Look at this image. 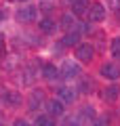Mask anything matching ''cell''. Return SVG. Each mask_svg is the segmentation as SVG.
I'll use <instances>...</instances> for the list:
<instances>
[{"label":"cell","instance_id":"6da1fadb","mask_svg":"<svg viewBox=\"0 0 120 126\" xmlns=\"http://www.w3.org/2000/svg\"><path fill=\"white\" fill-rule=\"evenodd\" d=\"M74 55H76V59H78L80 63H91L93 57H95V46L89 44V42H80L74 48Z\"/></svg>","mask_w":120,"mask_h":126},{"label":"cell","instance_id":"7a4b0ae2","mask_svg":"<svg viewBox=\"0 0 120 126\" xmlns=\"http://www.w3.org/2000/svg\"><path fill=\"white\" fill-rule=\"evenodd\" d=\"M15 17H17V21H21V23L36 21V19H38V9H36L34 4H25V6H21V9L15 13Z\"/></svg>","mask_w":120,"mask_h":126},{"label":"cell","instance_id":"3957f363","mask_svg":"<svg viewBox=\"0 0 120 126\" xmlns=\"http://www.w3.org/2000/svg\"><path fill=\"white\" fill-rule=\"evenodd\" d=\"M44 109H46V113H49L51 118H53V116H63V111H65V103H63L61 99H49L44 103Z\"/></svg>","mask_w":120,"mask_h":126},{"label":"cell","instance_id":"277c9868","mask_svg":"<svg viewBox=\"0 0 120 126\" xmlns=\"http://www.w3.org/2000/svg\"><path fill=\"white\" fill-rule=\"evenodd\" d=\"M105 19V6L101 4V2H95V4H91L89 9V21L91 23H99Z\"/></svg>","mask_w":120,"mask_h":126},{"label":"cell","instance_id":"5b68a950","mask_svg":"<svg viewBox=\"0 0 120 126\" xmlns=\"http://www.w3.org/2000/svg\"><path fill=\"white\" fill-rule=\"evenodd\" d=\"M99 72H101L103 78H107V80H112V82H116L120 78V67L116 65V63H103Z\"/></svg>","mask_w":120,"mask_h":126},{"label":"cell","instance_id":"8992f818","mask_svg":"<svg viewBox=\"0 0 120 126\" xmlns=\"http://www.w3.org/2000/svg\"><path fill=\"white\" fill-rule=\"evenodd\" d=\"M78 72H80L78 63H74V61H65V63L61 65V69H59V76L65 78V80H70V78H76V76H78Z\"/></svg>","mask_w":120,"mask_h":126},{"label":"cell","instance_id":"52a82bcc","mask_svg":"<svg viewBox=\"0 0 120 126\" xmlns=\"http://www.w3.org/2000/svg\"><path fill=\"white\" fill-rule=\"evenodd\" d=\"M2 101H4V105H9V107H21V105H23V97H21V93H17V90H9V93H4Z\"/></svg>","mask_w":120,"mask_h":126},{"label":"cell","instance_id":"ba28073f","mask_svg":"<svg viewBox=\"0 0 120 126\" xmlns=\"http://www.w3.org/2000/svg\"><path fill=\"white\" fill-rule=\"evenodd\" d=\"M57 99H61L65 105H72L76 101V93L70 86H61V88H57Z\"/></svg>","mask_w":120,"mask_h":126},{"label":"cell","instance_id":"9c48e42d","mask_svg":"<svg viewBox=\"0 0 120 126\" xmlns=\"http://www.w3.org/2000/svg\"><path fill=\"white\" fill-rule=\"evenodd\" d=\"M46 101H44V93L42 90H34V93L30 94V99H27V107L34 111V109H38L40 105H44Z\"/></svg>","mask_w":120,"mask_h":126},{"label":"cell","instance_id":"30bf717a","mask_svg":"<svg viewBox=\"0 0 120 126\" xmlns=\"http://www.w3.org/2000/svg\"><path fill=\"white\" fill-rule=\"evenodd\" d=\"M120 97V86L116 84H110V86H105V88H103V99L105 101H110V103H114L116 99H118Z\"/></svg>","mask_w":120,"mask_h":126},{"label":"cell","instance_id":"8fae6325","mask_svg":"<svg viewBox=\"0 0 120 126\" xmlns=\"http://www.w3.org/2000/svg\"><path fill=\"white\" fill-rule=\"evenodd\" d=\"M89 0H72V11H74V15H78V17H82L84 13H89Z\"/></svg>","mask_w":120,"mask_h":126},{"label":"cell","instance_id":"7c38bea8","mask_svg":"<svg viewBox=\"0 0 120 126\" xmlns=\"http://www.w3.org/2000/svg\"><path fill=\"white\" fill-rule=\"evenodd\" d=\"M42 78H46V80H57L59 76V69L55 67L53 63H46V65H42Z\"/></svg>","mask_w":120,"mask_h":126},{"label":"cell","instance_id":"4fadbf2b","mask_svg":"<svg viewBox=\"0 0 120 126\" xmlns=\"http://www.w3.org/2000/svg\"><path fill=\"white\" fill-rule=\"evenodd\" d=\"M63 44L76 48V46L80 44V32H67L65 36H63Z\"/></svg>","mask_w":120,"mask_h":126},{"label":"cell","instance_id":"5bb4252c","mask_svg":"<svg viewBox=\"0 0 120 126\" xmlns=\"http://www.w3.org/2000/svg\"><path fill=\"white\" fill-rule=\"evenodd\" d=\"M40 30L44 32V34H53V32L57 30V23H55L51 17H46V19H42V21H40Z\"/></svg>","mask_w":120,"mask_h":126},{"label":"cell","instance_id":"9a60e30c","mask_svg":"<svg viewBox=\"0 0 120 126\" xmlns=\"http://www.w3.org/2000/svg\"><path fill=\"white\" fill-rule=\"evenodd\" d=\"M110 55L114 59H120V36L112 38V42H110Z\"/></svg>","mask_w":120,"mask_h":126},{"label":"cell","instance_id":"2e32d148","mask_svg":"<svg viewBox=\"0 0 120 126\" xmlns=\"http://www.w3.org/2000/svg\"><path fill=\"white\" fill-rule=\"evenodd\" d=\"M34 126H57V124H55V122L51 120V116L46 113V116H38V118H36Z\"/></svg>","mask_w":120,"mask_h":126},{"label":"cell","instance_id":"e0dca14e","mask_svg":"<svg viewBox=\"0 0 120 126\" xmlns=\"http://www.w3.org/2000/svg\"><path fill=\"white\" fill-rule=\"evenodd\" d=\"M72 25H74V17H72L70 13H63V17H61V27H63V30H70Z\"/></svg>","mask_w":120,"mask_h":126},{"label":"cell","instance_id":"ac0fdd59","mask_svg":"<svg viewBox=\"0 0 120 126\" xmlns=\"http://www.w3.org/2000/svg\"><path fill=\"white\" fill-rule=\"evenodd\" d=\"M91 90H93V82L89 78H82L80 80V93H91Z\"/></svg>","mask_w":120,"mask_h":126},{"label":"cell","instance_id":"d6986e66","mask_svg":"<svg viewBox=\"0 0 120 126\" xmlns=\"http://www.w3.org/2000/svg\"><path fill=\"white\" fill-rule=\"evenodd\" d=\"M6 55V42H4V36L0 34V57H4Z\"/></svg>","mask_w":120,"mask_h":126},{"label":"cell","instance_id":"ffe728a7","mask_svg":"<svg viewBox=\"0 0 120 126\" xmlns=\"http://www.w3.org/2000/svg\"><path fill=\"white\" fill-rule=\"evenodd\" d=\"M93 126H107V122L103 118H97V120H93Z\"/></svg>","mask_w":120,"mask_h":126},{"label":"cell","instance_id":"44dd1931","mask_svg":"<svg viewBox=\"0 0 120 126\" xmlns=\"http://www.w3.org/2000/svg\"><path fill=\"white\" fill-rule=\"evenodd\" d=\"M13 126H30V122H25V120H15Z\"/></svg>","mask_w":120,"mask_h":126},{"label":"cell","instance_id":"7402d4cb","mask_svg":"<svg viewBox=\"0 0 120 126\" xmlns=\"http://www.w3.org/2000/svg\"><path fill=\"white\" fill-rule=\"evenodd\" d=\"M6 17V13H4V11H2V9H0V21H2V19H4Z\"/></svg>","mask_w":120,"mask_h":126},{"label":"cell","instance_id":"603a6c76","mask_svg":"<svg viewBox=\"0 0 120 126\" xmlns=\"http://www.w3.org/2000/svg\"><path fill=\"white\" fill-rule=\"evenodd\" d=\"M17 2H27V0H17Z\"/></svg>","mask_w":120,"mask_h":126},{"label":"cell","instance_id":"cb8c5ba5","mask_svg":"<svg viewBox=\"0 0 120 126\" xmlns=\"http://www.w3.org/2000/svg\"><path fill=\"white\" fill-rule=\"evenodd\" d=\"M0 126H4V124H0Z\"/></svg>","mask_w":120,"mask_h":126}]
</instances>
